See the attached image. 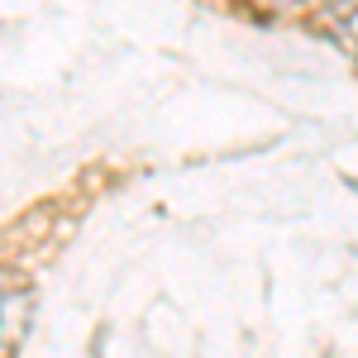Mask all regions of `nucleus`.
<instances>
[{"mask_svg":"<svg viewBox=\"0 0 358 358\" xmlns=\"http://www.w3.org/2000/svg\"><path fill=\"white\" fill-rule=\"evenodd\" d=\"M29 310H34V296L29 292L15 296V287H5V330H0V349L5 354H20V344L29 334Z\"/></svg>","mask_w":358,"mask_h":358,"instance_id":"1","label":"nucleus"},{"mask_svg":"<svg viewBox=\"0 0 358 358\" xmlns=\"http://www.w3.org/2000/svg\"><path fill=\"white\" fill-rule=\"evenodd\" d=\"M263 10H287V5H301V0H258Z\"/></svg>","mask_w":358,"mask_h":358,"instance_id":"3","label":"nucleus"},{"mask_svg":"<svg viewBox=\"0 0 358 358\" xmlns=\"http://www.w3.org/2000/svg\"><path fill=\"white\" fill-rule=\"evenodd\" d=\"M334 34H339V38H344V48L358 57V0L349 5V10H339V15H334Z\"/></svg>","mask_w":358,"mask_h":358,"instance_id":"2","label":"nucleus"}]
</instances>
